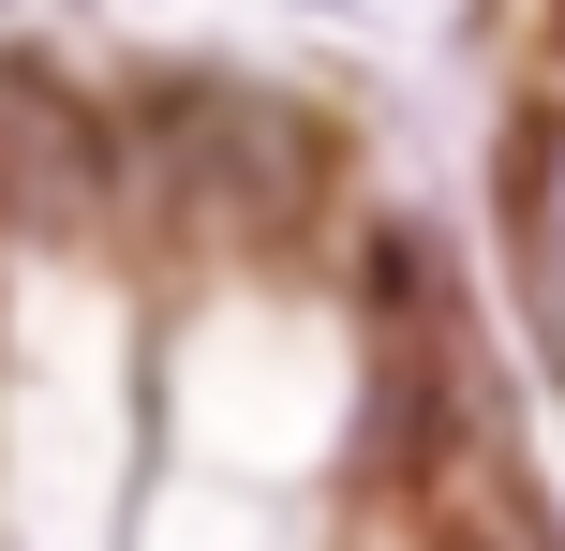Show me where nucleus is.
<instances>
[{
    "label": "nucleus",
    "mask_w": 565,
    "mask_h": 551,
    "mask_svg": "<svg viewBox=\"0 0 565 551\" xmlns=\"http://www.w3.org/2000/svg\"><path fill=\"white\" fill-rule=\"evenodd\" d=\"M312 194V135L254 89H209V105H179V209L224 239H282Z\"/></svg>",
    "instance_id": "nucleus-1"
},
{
    "label": "nucleus",
    "mask_w": 565,
    "mask_h": 551,
    "mask_svg": "<svg viewBox=\"0 0 565 551\" xmlns=\"http://www.w3.org/2000/svg\"><path fill=\"white\" fill-rule=\"evenodd\" d=\"M0 209L15 224H89L105 209V135L60 75H15L0 60Z\"/></svg>",
    "instance_id": "nucleus-2"
},
{
    "label": "nucleus",
    "mask_w": 565,
    "mask_h": 551,
    "mask_svg": "<svg viewBox=\"0 0 565 551\" xmlns=\"http://www.w3.org/2000/svg\"><path fill=\"white\" fill-rule=\"evenodd\" d=\"M521 298H536V328L565 343V105L521 135Z\"/></svg>",
    "instance_id": "nucleus-3"
}]
</instances>
